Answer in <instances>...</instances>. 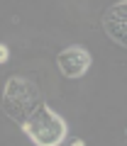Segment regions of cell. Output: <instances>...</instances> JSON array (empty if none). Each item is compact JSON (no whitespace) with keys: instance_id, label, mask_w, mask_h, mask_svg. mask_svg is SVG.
Returning a JSON list of instances; mask_svg holds the SVG:
<instances>
[{"instance_id":"1","label":"cell","mask_w":127,"mask_h":146,"mask_svg":"<svg viewBox=\"0 0 127 146\" xmlns=\"http://www.w3.org/2000/svg\"><path fill=\"white\" fill-rule=\"evenodd\" d=\"M20 127L32 139V144H37V146H59L66 139V134H69L66 122H64L54 110L44 107L42 102L20 122Z\"/></svg>"},{"instance_id":"2","label":"cell","mask_w":127,"mask_h":146,"mask_svg":"<svg viewBox=\"0 0 127 146\" xmlns=\"http://www.w3.org/2000/svg\"><path fill=\"white\" fill-rule=\"evenodd\" d=\"M3 102H5V112H7V115H10L12 119L22 122L32 110L42 102V95H39L37 85L32 83V80L15 76V78H10L7 85H5Z\"/></svg>"},{"instance_id":"3","label":"cell","mask_w":127,"mask_h":146,"mask_svg":"<svg viewBox=\"0 0 127 146\" xmlns=\"http://www.w3.org/2000/svg\"><path fill=\"white\" fill-rule=\"evenodd\" d=\"M90 63H93V58L83 46H66L56 56V66L64 78H81L83 73H88Z\"/></svg>"},{"instance_id":"4","label":"cell","mask_w":127,"mask_h":146,"mask_svg":"<svg viewBox=\"0 0 127 146\" xmlns=\"http://www.w3.org/2000/svg\"><path fill=\"white\" fill-rule=\"evenodd\" d=\"M125 5L127 3H117V5L105 15V32L115 39V44H120V46H125Z\"/></svg>"},{"instance_id":"5","label":"cell","mask_w":127,"mask_h":146,"mask_svg":"<svg viewBox=\"0 0 127 146\" xmlns=\"http://www.w3.org/2000/svg\"><path fill=\"white\" fill-rule=\"evenodd\" d=\"M7 58H10V49H7V44H0V63H5Z\"/></svg>"}]
</instances>
